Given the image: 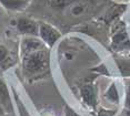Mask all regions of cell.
I'll list each match as a JSON object with an SVG mask.
<instances>
[{
	"instance_id": "6da1fadb",
	"label": "cell",
	"mask_w": 130,
	"mask_h": 116,
	"mask_svg": "<svg viewBox=\"0 0 130 116\" xmlns=\"http://www.w3.org/2000/svg\"><path fill=\"white\" fill-rule=\"evenodd\" d=\"M51 49L38 37L23 35L19 42V63L22 75L28 82L49 76L51 72Z\"/></svg>"
},
{
	"instance_id": "7a4b0ae2",
	"label": "cell",
	"mask_w": 130,
	"mask_h": 116,
	"mask_svg": "<svg viewBox=\"0 0 130 116\" xmlns=\"http://www.w3.org/2000/svg\"><path fill=\"white\" fill-rule=\"evenodd\" d=\"M48 4L60 11L64 18L73 21H82L92 17L103 6L100 0H48Z\"/></svg>"
},
{
	"instance_id": "3957f363",
	"label": "cell",
	"mask_w": 130,
	"mask_h": 116,
	"mask_svg": "<svg viewBox=\"0 0 130 116\" xmlns=\"http://www.w3.org/2000/svg\"><path fill=\"white\" fill-rule=\"evenodd\" d=\"M109 49L113 54L130 52V35L123 17L117 19L109 27Z\"/></svg>"
},
{
	"instance_id": "277c9868",
	"label": "cell",
	"mask_w": 130,
	"mask_h": 116,
	"mask_svg": "<svg viewBox=\"0 0 130 116\" xmlns=\"http://www.w3.org/2000/svg\"><path fill=\"white\" fill-rule=\"evenodd\" d=\"M79 95L82 105L91 113H96L99 106V92L98 86L93 82L85 83L79 88Z\"/></svg>"
},
{
	"instance_id": "5b68a950",
	"label": "cell",
	"mask_w": 130,
	"mask_h": 116,
	"mask_svg": "<svg viewBox=\"0 0 130 116\" xmlns=\"http://www.w3.org/2000/svg\"><path fill=\"white\" fill-rule=\"evenodd\" d=\"M38 38L46 44L49 49H52L58 41L62 38V33L54 25L46 21H39V32Z\"/></svg>"
},
{
	"instance_id": "8992f818",
	"label": "cell",
	"mask_w": 130,
	"mask_h": 116,
	"mask_svg": "<svg viewBox=\"0 0 130 116\" xmlns=\"http://www.w3.org/2000/svg\"><path fill=\"white\" fill-rule=\"evenodd\" d=\"M19 48L11 49L5 42L0 41V75L19 63Z\"/></svg>"
},
{
	"instance_id": "52a82bcc",
	"label": "cell",
	"mask_w": 130,
	"mask_h": 116,
	"mask_svg": "<svg viewBox=\"0 0 130 116\" xmlns=\"http://www.w3.org/2000/svg\"><path fill=\"white\" fill-rule=\"evenodd\" d=\"M16 30L18 33L29 37H38L39 32V21L29 17H19L16 20Z\"/></svg>"
},
{
	"instance_id": "ba28073f",
	"label": "cell",
	"mask_w": 130,
	"mask_h": 116,
	"mask_svg": "<svg viewBox=\"0 0 130 116\" xmlns=\"http://www.w3.org/2000/svg\"><path fill=\"white\" fill-rule=\"evenodd\" d=\"M0 104L5 107L7 113L10 115L14 114V103L13 99L10 94L9 86L6 83V81L0 75Z\"/></svg>"
},
{
	"instance_id": "9c48e42d",
	"label": "cell",
	"mask_w": 130,
	"mask_h": 116,
	"mask_svg": "<svg viewBox=\"0 0 130 116\" xmlns=\"http://www.w3.org/2000/svg\"><path fill=\"white\" fill-rule=\"evenodd\" d=\"M113 60L119 75L123 79L130 77V52L122 53V54H115Z\"/></svg>"
},
{
	"instance_id": "30bf717a",
	"label": "cell",
	"mask_w": 130,
	"mask_h": 116,
	"mask_svg": "<svg viewBox=\"0 0 130 116\" xmlns=\"http://www.w3.org/2000/svg\"><path fill=\"white\" fill-rule=\"evenodd\" d=\"M102 99L106 101L108 104L110 105H113L118 107L120 105V102H121V97H120V94H119V90H118V86L116 84V82H111L109 86L106 88V91L103 92L102 94Z\"/></svg>"
},
{
	"instance_id": "8fae6325",
	"label": "cell",
	"mask_w": 130,
	"mask_h": 116,
	"mask_svg": "<svg viewBox=\"0 0 130 116\" xmlns=\"http://www.w3.org/2000/svg\"><path fill=\"white\" fill-rule=\"evenodd\" d=\"M31 0H0V6L7 11L11 12H21L27 9Z\"/></svg>"
},
{
	"instance_id": "7c38bea8",
	"label": "cell",
	"mask_w": 130,
	"mask_h": 116,
	"mask_svg": "<svg viewBox=\"0 0 130 116\" xmlns=\"http://www.w3.org/2000/svg\"><path fill=\"white\" fill-rule=\"evenodd\" d=\"M12 94H13V101L16 103V105H17V108H18V111L20 113V115L21 116H30V114H29V112L27 111V108H26V106L23 105V103H22V101L21 99H20V96L18 95V93L16 92V90L14 88H12Z\"/></svg>"
},
{
	"instance_id": "4fadbf2b",
	"label": "cell",
	"mask_w": 130,
	"mask_h": 116,
	"mask_svg": "<svg viewBox=\"0 0 130 116\" xmlns=\"http://www.w3.org/2000/svg\"><path fill=\"white\" fill-rule=\"evenodd\" d=\"M117 114H118V108L117 107L109 108V107L101 106V105L98 106L96 113H94V115L96 116H116Z\"/></svg>"
},
{
	"instance_id": "5bb4252c",
	"label": "cell",
	"mask_w": 130,
	"mask_h": 116,
	"mask_svg": "<svg viewBox=\"0 0 130 116\" xmlns=\"http://www.w3.org/2000/svg\"><path fill=\"white\" fill-rule=\"evenodd\" d=\"M123 112H125V116H130V83H127L126 90H125Z\"/></svg>"
},
{
	"instance_id": "9a60e30c",
	"label": "cell",
	"mask_w": 130,
	"mask_h": 116,
	"mask_svg": "<svg viewBox=\"0 0 130 116\" xmlns=\"http://www.w3.org/2000/svg\"><path fill=\"white\" fill-rule=\"evenodd\" d=\"M63 116H82L78 112H76L72 107H70L69 105H64L63 107Z\"/></svg>"
},
{
	"instance_id": "2e32d148",
	"label": "cell",
	"mask_w": 130,
	"mask_h": 116,
	"mask_svg": "<svg viewBox=\"0 0 130 116\" xmlns=\"http://www.w3.org/2000/svg\"><path fill=\"white\" fill-rule=\"evenodd\" d=\"M0 116H10L9 113H7V111L5 109L4 106L0 104Z\"/></svg>"
},
{
	"instance_id": "e0dca14e",
	"label": "cell",
	"mask_w": 130,
	"mask_h": 116,
	"mask_svg": "<svg viewBox=\"0 0 130 116\" xmlns=\"http://www.w3.org/2000/svg\"><path fill=\"white\" fill-rule=\"evenodd\" d=\"M42 116H55L54 114H51V113H48V112H45L42 114Z\"/></svg>"
},
{
	"instance_id": "ac0fdd59",
	"label": "cell",
	"mask_w": 130,
	"mask_h": 116,
	"mask_svg": "<svg viewBox=\"0 0 130 116\" xmlns=\"http://www.w3.org/2000/svg\"><path fill=\"white\" fill-rule=\"evenodd\" d=\"M121 1H122V2H126V1H128V0H121Z\"/></svg>"
}]
</instances>
